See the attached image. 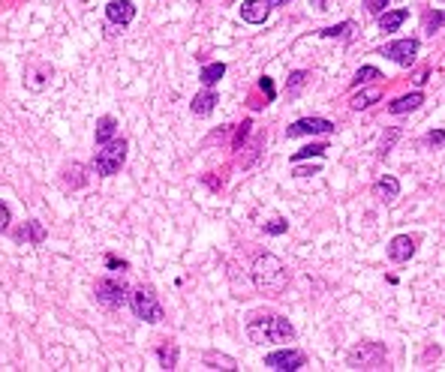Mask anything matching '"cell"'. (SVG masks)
<instances>
[{
	"label": "cell",
	"instance_id": "obj_1",
	"mask_svg": "<svg viewBox=\"0 0 445 372\" xmlns=\"http://www.w3.org/2000/svg\"><path fill=\"white\" fill-rule=\"evenodd\" d=\"M247 337L253 345L292 342L295 339V327L289 325V318L277 315V312H253L247 318Z\"/></svg>",
	"mask_w": 445,
	"mask_h": 372
},
{
	"label": "cell",
	"instance_id": "obj_2",
	"mask_svg": "<svg viewBox=\"0 0 445 372\" xmlns=\"http://www.w3.org/2000/svg\"><path fill=\"white\" fill-rule=\"evenodd\" d=\"M253 286H256L262 294H283L289 286V267L277 259V255L265 252L253 261Z\"/></svg>",
	"mask_w": 445,
	"mask_h": 372
},
{
	"label": "cell",
	"instance_id": "obj_3",
	"mask_svg": "<svg viewBox=\"0 0 445 372\" xmlns=\"http://www.w3.org/2000/svg\"><path fill=\"white\" fill-rule=\"evenodd\" d=\"M123 162H126V141L114 135L111 141H106V145H99L97 157H94V169H97V174L111 177V174L121 171Z\"/></svg>",
	"mask_w": 445,
	"mask_h": 372
},
{
	"label": "cell",
	"instance_id": "obj_4",
	"mask_svg": "<svg viewBox=\"0 0 445 372\" xmlns=\"http://www.w3.org/2000/svg\"><path fill=\"white\" fill-rule=\"evenodd\" d=\"M130 306H133V315L142 318V322H148V325H160L163 318H166L163 303H160L154 288H136L130 294Z\"/></svg>",
	"mask_w": 445,
	"mask_h": 372
},
{
	"label": "cell",
	"instance_id": "obj_5",
	"mask_svg": "<svg viewBox=\"0 0 445 372\" xmlns=\"http://www.w3.org/2000/svg\"><path fill=\"white\" fill-rule=\"evenodd\" d=\"M352 369H385L388 363V351L383 342H361L349 351V361Z\"/></svg>",
	"mask_w": 445,
	"mask_h": 372
},
{
	"label": "cell",
	"instance_id": "obj_6",
	"mask_svg": "<svg viewBox=\"0 0 445 372\" xmlns=\"http://www.w3.org/2000/svg\"><path fill=\"white\" fill-rule=\"evenodd\" d=\"M94 298H97V303H103L106 310H121V306L130 300V288H126L123 279L109 276V279H99V282H97Z\"/></svg>",
	"mask_w": 445,
	"mask_h": 372
},
{
	"label": "cell",
	"instance_id": "obj_7",
	"mask_svg": "<svg viewBox=\"0 0 445 372\" xmlns=\"http://www.w3.org/2000/svg\"><path fill=\"white\" fill-rule=\"evenodd\" d=\"M337 126L328 118H301L286 126V138H301V135H331Z\"/></svg>",
	"mask_w": 445,
	"mask_h": 372
},
{
	"label": "cell",
	"instance_id": "obj_8",
	"mask_svg": "<svg viewBox=\"0 0 445 372\" xmlns=\"http://www.w3.org/2000/svg\"><path fill=\"white\" fill-rule=\"evenodd\" d=\"M304 363H307V357H304V351H295V349H280V351L265 354V366L280 369V372H295Z\"/></svg>",
	"mask_w": 445,
	"mask_h": 372
},
{
	"label": "cell",
	"instance_id": "obj_9",
	"mask_svg": "<svg viewBox=\"0 0 445 372\" xmlns=\"http://www.w3.org/2000/svg\"><path fill=\"white\" fill-rule=\"evenodd\" d=\"M379 55H385L388 60H394L397 67H412L415 55H418V40H397V43H388Z\"/></svg>",
	"mask_w": 445,
	"mask_h": 372
},
{
	"label": "cell",
	"instance_id": "obj_10",
	"mask_svg": "<svg viewBox=\"0 0 445 372\" xmlns=\"http://www.w3.org/2000/svg\"><path fill=\"white\" fill-rule=\"evenodd\" d=\"M415 247H418V237H412V235H397V237H391V243H388V259L397 261V264L410 261L412 255H415Z\"/></svg>",
	"mask_w": 445,
	"mask_h": 372
},
{
	"label": "cell",
	"instance_id": "obj_11",
	"mask_svg": "<svg viewBox=\"0 0 445 372\" xmlns=\"http://www.w3.org/2000/svg\"><path fill=\"white\" fill-rule=\"evenodd\" d=\"M106 18L118 28H126L136 18V4L133 0H111V4H106Z\"/></svg>",
	"mask_w": 445,
	"mask_h": 372
},
{
	"label": "cell",
	"instance_id": "obj_12",
	"mask_svg": "<svg viewBox=\"0 0 445 372\" xmlns=\"http://www.w3.org/2000/svg\"><path fill=\"white\" fill-rule=\"evenodd\" d=\"M271 4L268 0H244L241 4V18H244L247 24H262V21H268L271 16Z\"/></svg>",
	"mask_w": 445,
	"mask_h": 372
},
{
	"label": "cell",
	"instance_id": "obj_13",
	"mask_svg": "<svg viewBox=\"0 0 445 372\" xmlns=\"http://www.w3.org/2000/svg\"><path fill=\"white\" fill-rule=\"evenodd\" d=\"M52 63H45V60H33L31 67H28V79H24V84L31 87V91H43L45 81L52 79Z\"/></svg>",
	"mask_w": 445,
	"mask_h": 372
},
{
	"label": "cell",
	"instance_id": "obj_14",
	"mask_svg": "<svg viewBox=\"0 0 445 372\" xmlns=\"http://www.w3.org/2000/svg\"><path fill=\"white\" fill-rule=\"evenodd\" d=\"M397 196H400V181H397V177L385 174V177H379V181L373 184V198H376V201L388 204V201H394Z\"/></svg>",
	"mask_w": 445,
	"mask_h": 372
},
{
	"label": "cell",
	"instance_id": "obj_15",
	"mask_svg": "<svg viewBox=\"0 0 445 372\" xmlns=\"http://www.w3.org/2000/svg\"><path fill=\"white\" fill-rule=\"evenodd\" d=\"M217 102H220L217 91H211V87H205L202 94H196V96H193V102H189V108H193V114H199V118H205V114H211L214 108H217Z\"/></svg>",
	"mask_w": 445,
	"mask_h": 372
},
{
	"label": "cell",
	"instance_id": "obj_16",
	"mask_svg": "<svg viewBox=\"0 0 445 372\" xmlns=\"http://www.w3.org/2000/svg\"><path fill=\"white\" fill-rule=\"evenodd\" d=\"M422 102H424V94H403L397 99H391L388 102V111L391 114H406V111H415V108H422Z\"/></svg>",
	"mask_w": 445,
	"mask_h": 372
},
{
	"label": "cell",
	"instance_id": "obj_17",
	"mask_svg": "<svg viewBox=\"0 0 445 372\" xmlns=\"http://www.w3.org/2000/svg\"><path fill=\"white\" fill-rule=\"evenodd\" d=\"M376 18H379V30L391 33V30H397L406 18H410V9H385V12H379Z\"/></svg>",
	"mask_w": 445,
	"mask_h": 372
},
{
	"label": "cell",
	"instance_id": "obj_18",
	"mask_svg": "<svg viewBox=\"0 0 445 372\" xmlns=\"http://www.w3.org/2000/svg\"><path fill=\"white\" fill-rule=\"evenodd\" d=\"M322 40H343V43H349L352 36H355V21H343V24H334V28H325L319 30Z\"/></svg>",
	"mask_w": 445,
	"mask_h": 372
},
{
	"label": "cell",
	"instance_id": "obj_19",
	"mask_svg": "<svg viewBox=\"0 0 445 372\" xmlns=\"http://www.w3.org/2000/svg\"><path fill=\"white\" fill-rule=\"evenodd\" d=\"M114 135H118V120L114 118H99V123H97V133H94V138H97V145H106V141H111Z\"/></svg>",
	"mask_w": 445,
	"mask_h": 372
},
{
	"label": "cell",
	"instance_id": "obj_20",
	"mask_svg": "<svg viewBox=\"0 0 445 372\" xmlns=\"http://www.w3.org/2000/svg\"><path fill=\"white\" fill-rule=\"evenodd\" d=\"M307 81H310V72H307V69H295V72H292L289 79H286V94H289V99H295V96L304 91V87H307Z\"/></svg>",
	"mask_w": 445,
	"mask_h": 372
},
{
	"label": "cell",
	"instance_id": "obj_21",
	"mask_svg": "<svg viewBox=\"0 0 445 372\" xmlns=\"http://www.w3.org/2000/svg\"><path fill=\"white\" fill-rule=\"evenodd\" d=\"M383 96V91H379V87H370V91H361V94H355L352 99H349V108L352 111H361V108H370L373 102Z\"/></svg>",
	"mask_w": 445,
	"mask_h": 372
},
{
	"label": "cell",
	"instance_id": "obj_22",
	"mask_svg": "<svg viewBox=\"0 0 445 372\" xmlns=\"http://www.w3.org/2000/svg\"><path fill=\"white\" fill-rule=\"evenodd\" d=\"M226 75V63H208V67H202V72H199V81L205 84V87H214L220 79Z\"/></svg>",
	"mask_w": 445,
	"mask_h": 372
},
{
	"label": "cell",
	"instance_id": "obj_23",
	"mask_svg": "<svg viewBox=\"0 0 445 372\" xmlns=\"http://www.w3.org/2000/svg\"><path fill=\"white\" fill-rule=\"evenodd\" d=\"M18 240H24V243H43L45 240V228L36 222V220L24 222V228H18Z\"/></svg>",
	"mask_w": 445,
	"mask_h": 372
},
{
	"label": "cell",
	"instance_id": "obj_24",
	"mask_svg": "<svg viewBox=\"0 0 445 372\" xmlns=\"http://www.w3.org/2000/svg\"><path fill=\"white\" fill-rule=\"evenodd\" d=\"M157 357H160L163 369H175L177 366V342H163L157 349Z\"/></svg>",
	"mask_w": 445,
	"mask_h": 372
},
{
	"label": "cell",
	"instance_id": "obj_25",
	"mask_svg": "<svg viewBox=\"0 0 445 372\" xmlns=\"http://www.w3.org/2000/svg\"><path fill=\"white\" fill-rule=\"evenodd\" d=\"M325 145H307V147H301V150H295V153H292V157H289V162H304V159H322L325 157Z\"/></svg>",
	"mask_w": 445,
	"mask_h": 372
},
{
	"label": "cell",
	"instance_id": "obj_26",
	"mask_svg": "<svg viewBox=\"0 0 445 372\" xmlns=\"http://www.w3.org/2000/svg\"><path fill=\"white\" fill-rule=\"evenodd\" d=\"M445 21V12L442 9H430V12H424V24H422V30L427 33V36H434L436 30H439V24Z\"/></svg>",
	"mask_w": 445,
	"mask_h": 372
},
{
	"label": "cell",
	"instance_id": "obj_27",
	"mask_svg": "<svg viewBox=\"0 0 445 372\" xmlns=\"http://www.w3.org/2000/svg\"><path fill=\"white\" fill-rule=\"evenodd\" d=\"M376 79H383V72H379L376 67H361L358 72H355V79H352V87H358V84H370Z\"/></svg>",
	"mask_w": 445,
	"mask_h": 372
},
{
	"label": "cell",
	"instance_id": "obj_28",
	"mask_svg": "<svg viewBox=\"0 0 445 372\" xmlns=\"http://www.w3.org/2000/svg\"><path fill=\"white\" fill-rule=\"evenodd\" d=\"M205 363H208V369H214V363H220L217 369H235V361L226 354H205Z\"/></svg>",
	"mask_w": 445,
	"mask_h": 372
},
{
	"label": "cell",
	"instance_id": "obj_29",
	"mask_svg": "<svg viewBox=\"0 0 445 372\" xmlns=\"http://www.w3.org/2000/svg\"><path fill=\"white\" fill-rule=\"evenodd\" d=\"M322 165L316 162V165H301V162H292V174L295 177H313V174H319Z\"/></svg>",
	"mask_w": 445,
	"mask_h": 372
},
{
	"label": "cell",
	"instance_id": "obj_30",
	"mask_svg": "<svg viewBox=\"0 0 445 372\" xmlns=\"http://www.w3.org/2000/svg\"><path fill=\"white\" fill-rule=\"evenodd\" d=\"M400 138V130H388V135L383 138V145H379V157H388L391 147H394V141Z\"/></svg>",
	"mask_w": 445,
	"mask_h": 372
},
{
	"label": "cell",
	"instance_id": "obj_31",
	"mask_svg": "<svg viewBox=\"0 0 445 372\" xmlns=\"http://www.w3.org/2000/svg\"><path fill=\"white\" fill-rule=\"evenodd\" d=\"M289 232V222L286 220H271V222H265V235H286Z\"/></svg>",
	"mask_w": 445,
	"mask_h": 372
},
{
	"label": "cell",
	"instance_id": "obj_32",
	"mask_svg": "<svg viewBox=\"0 0 445 372\" xmlns=\"http://www.w3.org/2000/svg\"><path fill=\"white\" fill-rule=\"evenodd\" d=\"M424 145H427V147H434V150H442V147H445V133H442V130H434V133H427Z\"/></svg>",
	"mask_w": 445,
	"mask_h": 372
},
{
	"label": "cell",
	"instance_id": "obj_33",
	"mask_svg": "<svg viewBox=\"0 0 445 372\" xmlns=\"http://www.w3.org/2000/svg\"><path fill=\"white\" fill-rule=\"evenodd\" d=\"M250 126H253L250 120H244V123H241V130L235 133V141H232V147H235V150H241V145H244V138L250 135Z\"/></svg>",
	"mask_w": 445,
	"mask_h": 372
},
{
	"label": "cell",
	"instance_id": "obj_34",
	"mask_svg": "<svg viewBox=\"0 0 445 372\" xmlns=\"http://www.w3.org/2000/svg\"><path fill=\"white\" fill-rule=\"evenodd\" d=\"M364 6H367V12H370V16H379V12H385L388 0H364Z\"/></svg>",
	"mask_w": 445,
	"mask_h": 372
},
{
	"label": "cell",
	"instance_id": "obj_35",
	"mask_svg": "<svg viewBox=\"0 0 445 372\" xmlns=\"http://www.w3.org/2000/svg\"><path fill=\"white\" fill-rule=\"evenodd\" d=\"M9 222H12V216H9V208H6L4 201H0V235H4L6 228H9Z\"/></svg>",
	"mask_w": 445,
	"mask_h": 372
},
{
	"label": "cell",
	"instance_id": "obj_36",
	"mask_svg": "<svg viewBox=\"0 0 445 372\" xmlns=\"http://www.w3.org/2000/svg\"><path fill=\"white\" fill-rule=\"evenodd\" d=\"M259 87H262V91H265V99H268V102H271V99L277 96V91H274V81L268 79V75H265V79L259 81Z\"/></svg>",
	"mask_w": 445,
	"mask_h": 372
},
{
	"label": "cell",
	"instance_id": "obj_37",
	"mask_svg": "<svg viewBox=\"0 0 445 372\" xmlns=\"http://www.w3.org/2000/svg\"><path fill=\"white\" fill-rule=\"evenodd\" d=\"M106 264L111 267V271H126V261H118V259H114V255H109V259H106Z\"/></svg>",
	"mask_w": 445,
	"mask_h": 372
},
{
	"label": "cell",
	"instance_id": "obj_38",
	"mask_svg": "<svg viewBox=\"0 0 445 372\" xmlns=\"http://www.w3.org/2000/svg\"><path fill=\"white\" fill-rule=\"evenodd\" d=\"M328 4H331V0H310V6H316V12H325Z\"/></svg>",
	"mask_w": 445,
	"mask_h": 372
},
{
	"label": "cell",
	"instance_id": "obj_39",
	"mask_svg": "<svg viewBox=\"0 0 445 372\" xmlns=\"http://www.w3.org/2000/svg\"><path fill=\"white\" fill-rule=\"evenodd\" d=\"M268 4H271V6H289L292 0H268Z\"/></svg>",
	"mask_w": 445,
	"mask_h": 372
}]
</instances>
